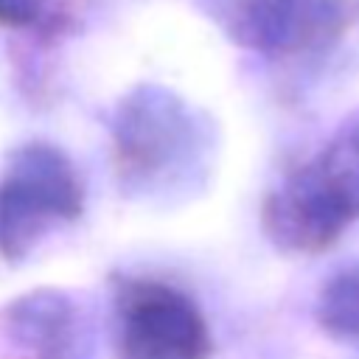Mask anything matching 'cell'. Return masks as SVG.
Wrapping results in <instances>:
<instances>
[{
	"instance_id": "1",
	"label": "cell",
	"mask_w": 359,
	"mask_h": 359,
	"mask_svg": "<svg viewBox=\"0 0 359 359\" xmlns=\"http://www.w3.org/2000/svg\"><path fill=\"white\" fill-rule=\"evenodd\" d=\"M359 219V109L264 196L261 227L289 255H317Z\"/></svg>"
},
{
	"instance_id": "2",
	"label": "cell",
	"mask_w": 359,
	"mask_h": 359,
	"mask_svg": "<svg viewBox=\"0 0 359 359\" xmlns=\"http://www.w3.org/2000/svg\"><path fill=\"white\" fill-rule=\"evenodd\" d=\"M202 154V123L194 109L163 87H137L112 115V165L129 194L168 191L188 180Z\"/></svg>"
},
{
	"instance_id": "3",
	"label": "cell",
	"mask_w": 359,
	"mask_h": 359,
	"mask_svg": "<svg viewBox=\"0 0 359 359\" xmlns=\"http://www.w3.org/2000/svg\"><path fill=\"white\" fill-rule=\"evenodd\" d=\"M84 213V185L70 157L53 143L17 146L0 171V258L22 261L56 224Z\"/></svg>"
},
{
	"instance_id": "4",
	"label": "cell",
	"mask_w": 359,
	"mask_h": 359,
	"mask_svg": "<svg viewBox=\"0 0 359 359\" xmlns=\"http://www.w3.org/2000/svg\"><path fill=\"white\" fill-rule=\"evenodd\" d=\"M115 359H208L213 337L205 314L182 289L118 275L112 280Z\"/></svg>"
},
{
	"instance_id": "5",
	"label": "cell",
	"mask_w": 359,
	"mask_h": 359,
	"mask_svg": "<svg viewBox=\"0 0 359 359\" xmlns=\"http://www.w3.org/2000/svg\"><path fill=\"white\" fill-rule=\"evenodd\" d=\"M238 48L297 56L328 48L353 20L348 0H199Z\"/></svg>"
},
{
	"instance_id": "6",
	"label": "cell",
	"mask_w": 359,
	"mask_h": 359,
	"mask_svg": "<svg viewBox=\"0 0 359 359\" xmlns=\"http://www.w3.org/2000/svg\"><path fill=\"white\" fill-rule=\"evenodd\" d=\"M3 331L31 359H84L79 306L56 289H36L0 311Z\"/></svg>"
},
{
	"instance_id": "7",
	"label": "cell",
	"mask_w": 359,
	"mask_h": 359,
	"mask_svg": "<svg viewBox=\"0 0 359 359\" xmlns=\"http://www.w3.org/2000/svg\"><path fill=\"white\" fill-rule=\"evenodd\" d=\"M314 317L328 337L359 348V266L342 269L320 286Z\"/></svg>"
},
{
	"instance_id": "8",
	"label": "cell",
	"mask_w": 359,
	"mask_h": 359,
	"mask_svg": "<svg viewBox=\"0 0 359 359\" xmlns=\"http://www.w3.org/2000/svg\"><path fill=\"white\" fill-rule=\"evenodd\" d=\"M48 0H0V28H34L42 20Z\"/></svg>"
}]
</instances>
